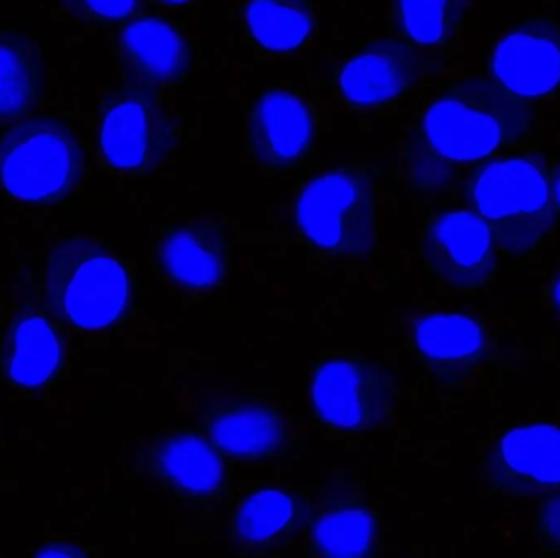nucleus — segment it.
Instances as JSON below:
<instances>
[{
    "instance_id": "1",
    "label": "nucleus",
    "mask_w": 560,
    "mask_h": 558,
    "mask_svg": "<svg viewBox=\"0 0 560 558\" xmlns=\"http://www.w3.org/2000/svg\"><path fill=\"white\" fill-rule=\"evenodd\" d=\"M535 123L526 100L487 79L464 78L428 105L415 141L450 166L479 163L523 143Z\"/></svg>"
},
{
    "instance_id": "2",
    "label": "nucleus",
    "mask_w": 560,
    "mask_h": 558,
    "mask_svg": "<svg viewBox=\"0 0 560 558\" xmlns=\"http://www.w3.org/2000/svg\"><path fill=\"white\" fill-rule=\"evenodd\" d=\"M295 226L310 248L332 261L371 254L378 233L375 177L355 166L316 174L296 195Z\"/></svg>"
},
{
    "instance_id": "3",
    "label": "nucleus",
    "mask_w": 560,
    "mask_h": 558,
    "mask_svg": "<svg viewBox=\"0 0 560 558\" xmlns=\"http://www.w3.org/2000/svg\"><path fill=\"white\" fill-rule=\"evenodd\" d=\"M469 199L510 254L532 251L556 225L548 170L529 154L487 161L470 179Z\"/></svg>"
},
{
    "instance_id": "4",
    "label": "nucleus",
    "mask_w": 560,
    "mask_h": 558,
    "mask_svg": "<svg viewBox=\"0 0 560 558\" xmlns=\"http://www.w3.org/2000/svg\"><path fill=\"white\" fill-rule=\"evenodd\" d=\"M45 284L52 311L81 330L112 327L130 307L127 268L94 239L58 242L46 262Z\"/></svg>"
},
{
    "instance_id": "5",
    "label": "nucleus",
    "mask_w": 560,
    "mask_h": 558,
    "mask_svg": "<svg viewBox=\"0 0 560 558\" xmlns=\"http://www.w3.org/2000/svg\"><path fill=\"white\" fill-rule=\"evenodd\" d=\"M84 163L81 141L55 117L19 121L0 138V186L20 202L65 199L81 182Z\"/></svg>"
},
{
    "instance_id": "6",
    "label": "nucleus",
    "mask_w": 560,
    "mask_h": 558,
    "mask_svg": "<svg viewBox=\"0 0 560 558\" xmlns=\"http://www.w3.org/2000/svg\"><path fill=\"white\" fill-rule=\"evenodd\" d=\"M308 395L326 426L349 435L385 431L397 415V377L381 360L359 354L322 357L310 376Z\"/></svg>"
},
{
    "instance_id": "7",
    "label": "nucleus",
    "mask_w": 560,
    "mask_h": 558,
    "mask_svg": "<svg viewBox=\"0 0 560 558\" xmlns=\"http://www.w3.org/2000/svg\"><path fill=\"white\" fill-rule=\"evenodd\" d=\"M180 138L176 115L148 88H124L105 98L98 150L115 173L151 176L174 159Z\"/></svg>"
},
{
    "instance_id": "8",
    "label": "nucleus",
    "mask_w": 560,
    "mask_h": 558,
    "mask_svg": "<svg viewBox=\"0 0 560 558\" xmlns=\"http://www.w3.org/2000/svg\"><path fill=\"white\" fill-rule=\"evenodd\" d=\"M431 274L454 290L483 287L497 268V239L477 212L454 210L434 216L420 241Z\"/></svg>"
},
{
    "instance_id": "9",
    "label": "nucleus",
    "mask_w": 560,
    "mask_h": 558,
    "mask_svg": "<svg viewBox=\"0 0 560 558\" xmlns=\"http://www.w3.org/2000/svg\"><path fill=\"white\" fill-rule=\"evenodd\" d=\"M315 140V115L299 92L262 91L246 118V151L256 166L272 173L293 169L308 156Z\"/></svg>"
},
{
    "instance_id": "10",
    "label": "nucleus",
    "mask_w": 560,
    "mask_h": 558,
    "mask_svg": "<svg viewBox=\"0 0 560 558\" xmlns=\"http://www.w3.org/2000/svg\"><path fill=\"white\" fill-rule=\"evenodd\" d=\"M232 258V231L220 219H180L167 226L154 242L158 269L183 290L219 287L230 275Z\"/></svg>"
},
{
    "instance_id": "11",
    "label": "nucleus",
    "mask_w": 560,
    "mask_h": 558,
    "mask_svg": "<svg viewBox=\"0 0 560 558\" xmlns=\"http://www.w3.org/2000/svg\"><path fill=\"white\" fill-rule=\"evenodd\" d=\"M486 474L492 487L509 497L559 494V426L535 423L506 431L487 458Z\"/></svg>"
},
{
    "instance_id": "12",
    "label": "nucleus",
    "mask_w": 560,
    "mask_h": 558,
    "mask_svg": "<svg viewBox=\"0 0 560 558\" xmlns=\"http://www.w3.org/2000/svg\"><path fill=\"white\" fill-rule=\"evenodd\" d=\"M308 523L315 556L354 558L377 553V514L359 482L348 475H332L319 487Z\"/></svg>"
},
{
    "instance_id": "13",
    "label": "nucleus",
    "mask_w": 560,
    "mask_h": 558,
    "mask_svg": "<svg viewBox=\"0 0 560 558\" xmlns=\"http://www.w3.org/2000/svg\"><path fill=\"white\" fill-rule=\"evenodd\" d=\"M213 444L243 462L283 458L293 444L292 425L282 409L266 400L215 399L200 412Z\"/></svg>"
},
{
    "instance_id": "14",
    "label": "nucleus",
    "mask_w": 560,
    "mask_h": 558,
    "mask_svg": "<svg viewBox=\"0 0 560 558\" xmlns=\"http://www.w3.org/2000/svg\"><path fill=\"white\" fill-rule=\"evenodd\" d=\"M141 471L179 500L212 501L222 495L226 471L212 439L189 429L158 438L141 455Z\"/></svg>"
},
{
    "instance_id": "15",
    "label": "nucleus",
    "mask_w": 560,
    "mask_h": 558,
    "mask_svg": "<svg viewBox=\"0 0 560 558\" xmlns=\"http://www.w3.org/2000/svg\"><path fill=\"white\" fill-rule=\"evenodd\" d=\"M500 87L522 100H542L560 88V26L533 19L503 36L490 61Z\"/></svg>"
},
{
    "instance_id": "16",
    "label": "nucleus",
    "mask_w": 560,
    "mask_h": 558,
    "mask_svg": "<svg viewBox=\"0 0 560 558\" xmlns=\"http://www.w3.org/2000/svg\"><path fill=\"white\" fill-rule=\"evenodd\" d=\"M420 72V58L411 45L394 38L375 39L338 69L336 87L346 104L372 110L410 94Z\"/></svg>"
},
{
    "instance_id": "17",
    "label": "nucleus",
    "mask_w": 560,
    "mask_h": 558,
    "mask_svg": "<svg viewBox=\"0 0 560 558\" xmlns=\"http://www.w3.org/2000/svg\"><path fill=\"white\" fill-rule=\"evenodd\" d=\"M117 58L125 78L141 88L180 84L194 66L189 39L161 16H138L124 26L117 39Z\"/></svg>"
},
{
    "instance_id": "18",
    "label": "nucleus",
    "mask_w": 560,
    "mask_h": 558,
    "mask_svg": "<svg viewBox=\"0 0 560 558\" xmlns=\"http://www.w3.org/2000/svg\"><path fill=\"white\" fill-rule=\"evenodd\" d=\"M410 337L421 366L443 385L466 382L486 359V330L467 314H423L411 323Z\"/></svg>"
},
{
    "instance_id": "19",
    "label": "nucleus",
    "mask_w": 560,
    "mask_h": 558,
    "mask_svg": "<svg viewBox=\"0 0 560 558\" xmlns=\"http://www.w3.org/2000/svg\"><path fill=\"white\" fill-rule=\"evenodd\" d=\"M312 504L287 488L249 494L233 514L230 541L242 554H266L292 543L310 521Z\"/></svg>"
},
{
    "instance_id": "20",
    "label": "nucleus",
    "mask_w": 560,
    "mask_h": 558,
    "mask_svg": "<svg viewBox=\"0 0 560 558\" xmlns=\"http://www.w3.org/2000/svg\"><path fill=\"white\" fill-rule=\"evenodd\" d=\"M45 62L35 39L19 29L0 32V123L16 120L38 102Z\"/></svg>"
},
{
    "instance_id": "21",
    "label": "nucleus",
    "mask_w": 560,
    "mask_h": 558,
    "mask_svg": "<svg viewBox=\"0 0 560 558\" xmlns=\"http://www.w3.org/2000/svg\"><path fill=\"white\" fill-rule=\"evenodd\" d=\"M61 343L48 321L22 317L12 324L3 347L5 373L15 385L38 389L61 366Z\"/></svg>"
},
{
    "instance_id": "22",
    "label": "nucleus",
    "mask_w": 560,
    "mask_h": 558,
    "mask_svg": "<svg viewBox=\"0 0 560 558\" xmlns=\"http://www.w3.org/2000/svg\"><path fill=\"white\" fill-rule=\"evenodd\" d=\"M245 26L253 41L272 55L302 48L315 29L312 0H248Z\"/></svg>"
},
{
    "instance_id": "23",
    "label": "nucleus",
    "mask_w": 560,
    "mask_h": 558,
    "mask_svg": "<svg viewBox=\"0 0 560 558\" xmlns=\"http://www.w3.org/2000/svg\"><path fill=\"white\" fill-rule=\"evenodd\" d=\"M476 0H390L395 32L424 48H443L459 35Z\"/></svg>"
},
{
    "instance_id": "24",
    "label": "nucleus",
    "mask_w": 560,
    "mask_h": 558,
    "mask_svg": "<svg viewBox=\"0 0 560 558\" xmlns=\"http://www.w3.org/2000/svg\"><path fill=\"white\" fill-rule=\"evenodd\" d=\"M144 0H59L65 12L82 23H117L137 13Z\"/></svg>"
},
{
    "instance_id": "25",
    "label": "nucleus",
    "mask_w": 560,
    "mask_h": 558,
    "mask_svg": "<svg viewBox=\"0 0 560 558\" xmlns=\"http://www.w3.org/2000/svg\"><path fill=\"white\" fill-rule=\"evenodd\" d=\"M536 527L549 547L560 550V491L542 504L536 514Z\"/></svg>"
},
{
    "instance_id": "26",
    "label": "nucleus",
    "mask_w": 560,
    "mask_h": 558,
    "mask_svg": "<svg viewBox=\"0 0 560 558\" xmlns=\"http://www.w3.org/2000/svg\"><path fill=\"white\" fill-rule=\"evenodd\" d=\"M75 547L69 546V544H51L46 546L45 549L39 550L38 556L43 557H75L81 556Z\"/></svg>"
},
{
    "instance_id": "27",
    "label": "nucleus",
    "mask_w": 560,
    "mask_h": 558,
    "mask_svg": "<svg viewBox=\"0 0 560 558\" xmlns=\"http://www.w3.org/2000/svg\"><path fill=\"white\" fill-rule=\"evenodd\" d=\"M549 182H551L552 202H555L556 209L560 212V161L559 163H556Z\"/></svg>"
},
{
    "instance_id": "28",
    "label": "nucleus",
    "mask_w": 560,
    "mask_h": 558,
    "mask_svg": "<svg viewBox=\"0 0 560 558\" xmlns=\"http://www.w3.org/2000/svg\"><path fill=\"white\" fill-rule=\"evenodd\" d=\"M551 300L552 307H555L556 313H558L560 318V275L558 281L555 282V285H552Z\"/></svg>"
},
{
    "instance_id": "29",
    "label": "nucleus",
    "mask_w": 560,
    "mask_h": 558,
    "mask_svg": "<svg viewBox=\"0 0 560 558\" xmlns=\"http://www.w3.org/2000/svg\"><path fill=\"white\" fill-rule=\"evenodd\" d=\"M160 2L166 3V5H186L192 0H160Z\"/></svg>"
}]
</instances>
